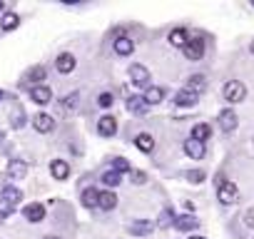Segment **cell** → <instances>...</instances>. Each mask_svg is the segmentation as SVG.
<instances>
[{
  "instance_id": "45",
  "label": "cell",
  "mask_w": 254,
  "mask_h": 239,
  "mask_svg": "<svg viewBox=\"0 0 254 239\" xmlns=\"http://www.w3.org/2000/svg\"><path fill=\"white\" fill-rule=\"evenodd\" d=\"M0 100H3V90H0Z\"/></svg>"
},
{
  "instance_id": "34",
  "label": "cell",
  "mask_w": 254,
  "mask_h": 239,
  "mask_svg": "<svg viewBox=\"0 0 254 239\" xmlns=\"http://www.w3.org/2000/svg\"><path fill=\"white\" fill-rule=\"evenodd\" d=\"M112 102H115V97H112V92H100V97H97V105L100 107H112Z\"/></svg>"
},
{
  "instance_id": "44",
  "label": "cell",
  "mask_w": 254,
  "mask_h": 239,
  "mask_svg": "<svg viewBox=\"0 0 254 239\" xmlns=\"http://www.w3.org/2000/svg\"><path fill=\"white\" fill-rule=\"evenodd\" d=\"M190 239H207V237H190Z\"/></svg>"
},
{
  "instance_id": "14",
  "label": "cell",
  "mask_w": 254,
  "mask_h": 239,
  "mask_svg": "<svg viewBox=\"0 0 254 239\" xmlns=\"http://www.w3.org/2000/svg\"><path fill=\"white\" fill-rule=\"evenodd\" d=\"M152 229H155V222H150V219H137L127 227V232L132 237H147V234H152Z\"/></svg>"
},
{
  "instance_id": "9",
  "label": "cell",
  "mask_w": 254,
  "mask_h": 239,
  "mask_svg": "<svg viewBox=\"0 0 254 239\" xmlns=\"http://www.w3.org/2000/svg\"><path fill=\"white\" fill-rule=\"evenodd\" d=\"M23 217H25L30 224H40V222L45 219V207L38 204V202H30V204L23 207Z\"/></svg>"
},
{
  "instance_id": "27",
  "label": "cell",
  "mask_w": 254,
  "mask_h": 239,
  "mask_svg": "<svg viewBox=\"0 0 254 239\" xmlns=\"http://www.w3.org/2000/svg\"><path fill=\"white\" fill-rule=\"evenodd\" d=\"M192 140H199V142H207L209 137H212V127L207 125V122H197L194 127H192V135H190Z\"/></svg>"
},
{
  "instance_id": "7",
  "label": "cell",
  "mask_w": 254,
  "mask_h": 239,
  "mask_svg": "<svg viewBox=\"0 0 254 239\" xmlns=\"http://www.w3.org/2000/svg\"><path fill=\"white\" fill-rule=\"evenodd\" d=\"M53 127H55L53 115H48V112H38V115H33V130H35V132L45 135V132H50Z\"/></svg>"
},
{
  "instance_id": "8",
  "label": "cell",
  "mask_w": 254,
  "mask_h": 239,
  "mask_svg": "<svg viewBox=\"0 0 254 239\" xmlns=\"http://www.w3.org/2000/svg\"><path fill=\"white\" fill-rule=\"evenodd\" d=\"M75 67H77V60H75L72 53H60V55H58V60H55V70H58L60 75H70Z\"/></svg>"
},
{
  "instance_id": "13",
  "label": "cell",
  "mask_w": 254,
  "mask_h": 239,
  "mask_svg": "<svg viewBox=\"0 0 254 239\" xmlns=\"http://www.w3.org/2000/svg\"><path fill=\"white\" fill-rule=\"evenodd\" d=\"M112 48H115V53H117L120 58H127V55L135 53V40L127 38V35H120V38L112 43Z\"/></svg>"
},
{
  "instance_id": "31",
  "label": "cell",
  "mask_w": 254,
  "mask_h": 239,
  "mask_svg": "<svg viewBox=\"0 0 254 239\" xmlns=\"http://www.w3.org/2000/svg\"><path fill=\"white\" fill-rule=\"evenodd\" d=\"M28 77H30V80H33L35 85H43V80L48 77V70H45L43 65H35V67L30 70V75H28Z\"/></svg>"
},
{
  "instance_id": "33",
  "label": "cell",
  "mask_w": 254,
  "mask_h": 239,
  "mask_svg": "<svg viewBox=\"0 0 254 239\" xmlns=\"http://www.w3.org/2000/svg\"><path fill=\"white\" fill-rule=\"evenodd\" d=\"M77 100H80V92H70V95L63 97V107L65 110H75L77 107Z\"/></svg>"
},
{
  "instance_id": "5",
  "label": "cell",
  "mask_w": 254,
  "mask_h": 239,
  "mask_svg": "<svg viewBox=\"0 0 254 239\" xmlns=\"http://www.w3.org/2000/svg\"><path fill=\"white\" fill-rule=\"evenodd\" d=\"M182 53H185V58L192 60V62L202 60V58H204V40H202V38H190L187 45L182 48Z\"/></svg>"
},
{
  "instance_id": "1",
  "label": "cell",
  "mask_w": 254,
  "mask_h": 239,
  "mask_svg": "<svg viewBox=\"0 0 254 239\" xmlns=\"http://www.w3.org/2000/svg\"><path fill=\"white\" fill-rule=\"evenodd\" d=\"M217 199H219V204H237L239 202V189H237V184L234 182H229V179H224V177H217Z\"/></svg>"
},
{
  "instance_id": "23",
  "label": "cell",
  "mask_w": 254,
  "mask_h": 239,
  "mask_svg": "<svg viewBox=\"0 0 254 239\" xmlns=\"http://www.w3.org/2000/svg\"><path fill=\"white\" fill-rule=\"evenodd\" d=\"M135 147H137L140 152H145V155H150V152L155 150V137H152L150 132H140V135L135 137Z\"/></svg>"
},
{
  "instance_id": "47",
  "label": "cell",
  "mask_w": 254,
  "mask_h": 239,
  "mask_svg": "<svg viewBox=\"0 0 254 239\" xmlns=\"http://www.w3.org/2000/svg\"><path fill=\"white\" fill-rule=\"evenodd\" d=\"M252 239H254V237H252Z\"/></svg>"
},
{
  "instance_id": "39",
  "label": "cell",
  "mask_w": 254,
  "mask_h": 239,
  "mask_svg": "<svg viewBox=\"0 0 254 239\" xmlns=\"http://www.w3.org/2000/svg\"><path fill=\"white\" fill-rule=\"evenodd\" d=\"M0 222H5V212L3 209H0Z\"/></svg>"
},
{
  "instance_id": "11",
  "label": "cell",
  "mask_w": 254,
  "mask_h": 239,
  "mask_svg": "<svg viewBox=\"0 0 254 239\" xmlns=\"http://www.w3.org/2000/svg\"><path fill=\"white\" fill-rule=\"evenodd\" d=\"M30 100L35 105H48V102H53V90L48 85H33L30 87Z\"/></svg>"
},
{
  "instance_id": "42",
  "label": "cell",
  "mask_w": 254,
  "mask_h": 239,
  "mask_svg": "<svg viewBox=\"0 0 254 239\" xmlns=\"http://www.w3.org/2000/svg\"><path fill=\"white\" fill-rule=\"evenodd\" d=\"M5 10V3H0V13H3Z\"/></svg>"
},
{
  "instance_id": "4",
  "label": "cell",
  "mask_w": 254,
  "mask_h": 239,
  "mask_svg": "<svg viewBox=\"0 0 254 239\" xmlns=\"http://www.w3.org/2000/svg\"><path fill=\"white\" fill-rule=\"evenodd\" d=\"M217 125H219V130L222 132H234L237 127H239V115L232 110V107H227V110H222L219 112V117H217Z\"/></svg>"
},
{
  "instance_id": "35",
  "label": "cell",
  "mask_w": 254,
  "mask_h": 239,
  "mask_svg": "<svg viewBox=\"0 0 254 239\" xmlns=\"http://www.w3.org/2000/svg\"><path fill=\"white\" fill-rule=\"evenodd\" d=\"M130 179H132V184H145L147 182V175L142 170H132L130 172Z\"/></svg>"
},
{
  "instance_id": "43",
  "label": "cell",
  "mask_w": 254,
  "mask_h": 239,
  "mask_svg": "<svg viewBox=\"0 0 254 239\" xmlns=\"http://www.w3.org/2000/svg\"><path fill=\"white\" fill-rule=\"evenodd\" d=\"M3 137H5V135H3V130H0V142H3Z\"/></svg>"
},
{
  "instance_id": "41",
  "label": "cell",
  "mask_w": 254,
  "mask_h": 239,
  "mask_svg": "<svg viewBox=\"0 0 254 239\" xmlns=\"http://www.w3.org/2000/svg\"><path fill=\"white\" fill-rule=\"evenodd\" d=\"M45 239H63V237H53V234H50V237H45Z\"/></svg>"
},
{
  "instance_id": "16",
  "label": "cell",
  "mask_w": 254,
  "mask_h": 239,
  "mask_svg": "<svg viewBox=\"0 0 254 239\" xmlns=\"http://www.w3.org/2000/svg\"><path fill=\"white\" fill-rule=\"evenodd\" d=\"M50 175H53V179L65 182V179L70 177V165H67L65 160H53V162H50Z\"/></svg>"
},
{
  "instance_id": "10",
  "label": "cell",
  "mask_w": 254,
  "mask_h": 239,
  "mask_svg": "<svg viewBox=\"0 0 254 239\" xmlns=\"http://www.w3.org/2000/svg\"><path fill=\"white\" fill-rule=\"evenodd\" d=\"M97 132H100L102 137H115V135H117V120H115L112 115H102V117L97 120Z\"/></svg>"
},
{
  "instance_id": "25",
  "label": "cell",
  "mask_w": 254,
  "mask_h": 239,
  "mask_svg": "<svg viewBox=\"0 0 254 239\" xmlns=\"http://www.w3.org/2000/svg\"><path fill=\"white\" fill-rule=\"evenodd\" d=\"M175 219H177V214H175V209H170V207H165V209L160 212V217H157V222H155V227H160V229H167V227H175Z\"/></svg>"
},
{
  "instance_id": "17",
  "label": "cell",
  "mask_w": 254,
  "mask_h": 239,
  "mask_svg": "<svg viewBox=\"0 0 254 239\" xmlns=\"http://www.w3.org/2000/svg\"><path fill=\"white\" fill-rule=\"evenodd\" d=\"M127 110H130L132 115H147L150 105L145 102L142 95H130V97H127Z\"/></svg>"
},
{
  "instance_id": "3",
  "label": "cell",
  "mask_w": 254,
  "mask_h": 239,
  "mask_svg": "<svg viewBox=\"0 0 254 239\" xmlns=\"http://www.w3.org/2000/svg\"><path fill=\"white\" fill-rule=\"evenodd\" d=\"M127 75H130V80H132V85L135 87H142V90H147L152 82V75H150V70L145 67V65H140V62H135V65H130V70H127Z\"/></svg>"
},
{
  "instance_id": "22",
  "label": "cell",
  "mask_w": 254,
  "mask_h": 239,
  "mask_svg": "<svg viewBox=\"0 0 254 239\" xmlns=\"http://www.w3.org/2000/svg\"><path fill=\"white\" fill-rule=\"evenodd\" d=\"M145 102L152 107V105H160L162 100H165V87H160V85H150L147 90H145Z\"/></svg>"
},
{
  "instance_id": "24",
  "label": "cell",
  "mask_w": 254,
  "mask_h": 239,
  "mask_svg": "<svg viewBox=\"0 0 254 239\" xmlns=\"http://www.w3.org/2000/svg\"><path fill=\"white\" fill-rule=\"evenodd\" d=\"M80 199H82V207H85V209H95V207H97V199H100V189L85 187L82 194H80Z\"/></svg>"
},
{
  "instance_id": "38",
  "label": "cell",
  "mask_w": 254,
  "mask_h": 239,
  "mask_svg": "<svg viewBox=\"0 0 254 239\" xmlns=\"http://www.w3.org/2000/svg\"><path fill=\"white\" fill-rule=\"evenodd\" d=\"M0 209H3V212H5V217H8L10 212H15V207H13L10 202H5V199H0Z\"/></svg>"
},
{
  "instance_id": "40",
  "label": "cell",
  "mask_w": 254,
  "mask_h": 239,
  "mask_svg": "<svg viewBox=\"0 0 254 239\" xmlns=\"http://www.w3.org/2000/svg\"><path fill=\"white\" fill-rule=\"evenodd\" d=\"M249 53H252V55H254V40H252V43H249Z\"/></svg>"
},
{
  "instance_id": "12",
  "label": "cell",
  "mask_w": 254,
  "mask_h": 239,
  "mask_svg": "<svg viewBox=\"0 0 254 239\" xmlns=\"http://www.w3.org/2000/svg\"><path fill=\"white\" fill-rule=\"evenodd\" d=\"M25 175H28V162H23V160H13L8 167H5V179H25Z\"/></svg>"
},
{
  "instance_id": "28",
  "label": "cell",
  "mask_w": 254,
  "mask_h": 239,
  "mask_svg": "<svg viewBox=\"0 0 254 239\" xmlns=\"http://www.w3.org/2000/svg\"><path fill=\"white\" fill-rule=\"evenodd\" d=\"M20 25V18H18V13H3V20H0V30L3 33H10V30H15Z\"/></svg>"
},
{
  "instance_id": "32",
  "label": "cell",
  "mask_w": 254,
  "mask_h": 239,
  "mask_svg": "<svg viewBox=\"0 0 254 239\" xmlns=\"http://www.w3.org/2000/svg\"><path fill=\"white\" fill-rule=\"evenodd\" d=\"M112 170L120 172V175H125V172H132V165L127 162L125 157H115V160H112Z\"/></svg>"
},
{
  "instance_id": "37",
  "label": "cell",
  "mask_w": 254,
  "mask_h": 239,
  "mask_svg": "<svg viewBox=\"0 0 254 239\" xmlns=\"http://www.w3.org/2000/svg\"><path fill=\"white\" fill-rule=\"evenodd\" d=\"M242 219H244V224H247V227H252V229H254V209H247Z\"/></svg>"
},
{
  "instance_id": "6",
  "label": "cell",
  "mask_w": 254,
  "mask_h": 239,
  "mask_svg": "<svg viewBox=\"0 0 254 239\" xmlns=\"http://www.w3.org/2000/svg\"><path fill=\"white\" fill-rule=\"evenodd\" d=\"M182 150H185V155H187L190 160H202V157L207 155V147H204V142H199V140H192V137H187V140H185Z\"/></svg>"
},
{
  "instance_id": "26",
  "label": "cell",
  "mask_w": 254,
  "mask_h": 239,
  "mask_svg": "<svg viewBox=\"0 0 254 239\" xmlns=\"http://www.w3.org/2000/svg\"><path fill=\"white\" fill-rule=\"evenodd\" d=\"M0 199H5V202H10V204L15 207V204H20V199H23V192H20L18 187L8 184V187H3V192H0Z\"/></svg>"
},
{
  "instance_id": "29",
  "label": "cell",
  "mask_w": 254,
  "mask_h": 239,
  "mask_svg": "<svg viewBox=\"0 0 254 239\" xmlns=\"http://www.w3.org/2000/svg\"><path fill=\"white\" fill-rule=\"evenodd\" d=\"M100 179H102V184H105L107 189H115V187L122 182V175H120V172H115V170H107Z\"/></svg>"
},
{
  "instance_id": "46",
  "label": "cell",
  "mask_w": 254,
  "mask_h": 239,
  "mask_svg": "<svg viewBox=\"0 0 254 239\" xmlns=\"http://www.w3.org/2000/svg\"><path fill=\"white\" fill-rule=\"evenodd\" d=\"M252 5H254V3H252Z\"/></svg>"
},
{
  "instance_id": "2",
  "label": "cell",
  "mask_w": 254,
  "mask_h": 239,
  "mask_svg": "<svg viewBox=\"0 0 254 239\" xmlns=\"http://www.w3.org/2000/svg\"><path fill=\"white\" fill-rule=\"evenodd\" d=\"M222 95L229 105H239L247 100V85L242 80H227L224 87H222Z\"/></svg>"
},
{
  "instance_id": "30",
  "label": "cell",
  "mask_w": 254,
  "mask_h": 239,
  "mask_svg": "<svg viewBox=\"0 0 254 239\" xmlns=\"http://www.w3.org/2000/svg\"><path fill=\"white\" fill-rule=\"evenodd\" d=\"M185 179H187L190 184H202V182L207 179V175H204V170H187V172H185Z\"/></svg>"
},
{
  "instance_id": "15",
  "label": "cell",
  "mask_w": 254,
  "mask_h": 239,
  "mask_svg": "<svg viewBox=\"0 0 254 239\" xmlns=\"http://www.w3.org/2000/svg\"><path fill=\"white\" fill-rule=\"evenodd\" d=\"M177 107H197V102H199V95H194V92H190V90H180L177 95H175V100H172Z\"/></svg>"
},
{
  "instance_id": "20",
  "label": "cell",
  "mask_w": 254,
  "mask_h": 239,
  "mask_svg": "<svg viewBox=\"0 0 254 239\" xmlns=\"http://www.w3.org/2000/svg\"><path fill=\"white\" fill-rule=\"evenodd\" d=\"M187 40H190V35H187L185 28H175V30H170V35H167V43H170L172 48H180V50L187 45Z\"/></svg>"
},
{
  "instance_id": "21",
  "label": "cell",
  "mask_w": 254,
  "mask_h": 239,
  "mask_svg": "<svg viewBox=\"0 0 254 239\" xmlns=\"http://www.w3.org/2000/svg\"><path fill=\"white\" fill-rule=\"evenodd\" d=\"M185 90H190V92H194V95H202V92L207 90V77H204V75H190Z\"/></svg>"
},
{
  "instance_id": "18",
  "label": "cell",
  "mask_w": 254,
  "mask_h": 239,
  "mask_svg": "<svg viewBox=\"0 0 254 239\" xmlns=\"http://www.w3.org/2000/svg\"><path fill=\"white\" fill-rule=\"evenodd\" d=\"M197 227H199V219L194 214H180L175 219V229H180V232H194Z\"/></svg>"
},
{
  "instance_id": "36",
  "label": "cell",
  "mask_w": 254,
  "mask_h": 239,
  "mask_svg": "<svg viewBox=\"0 0 254 239\" xmlns=\"http://www.w3.org/2000/svg\"><path fill=\"white\" fill-rule=\"evenodd\" d=\"M10 125H13L15 130H20V127L25 125V117H23V112H20V110L15 112V120H10Z\"/></svg>"
},
{
  "instance_id": "19",
  "label": "cell",
  "mask_w": 254,
  "mask_h": 239,
  "mask_svg": "<svg viewBox=\"0 0 254 239\" xmlns=\"http://www.w3.org/2000/svg\"><path fill=\"white\" fill-rule=\"evenodd\" d=\"M115 207H117V194H115L112 189H105V192H100L97 209H102V212H112Z\"/></svg>"
}]
</instances>
